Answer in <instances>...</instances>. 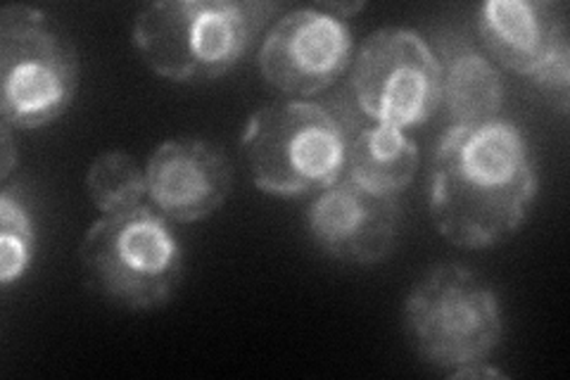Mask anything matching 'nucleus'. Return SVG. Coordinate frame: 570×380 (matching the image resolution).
Segmentation results:
<instances>
[{"label": "nucleus", "instance_id": "f257e3e1", "mask_svg": "<svg viewBox=\"0 0 570 380\" xmlns=\"http://www.w3.org/2000/svg\"><path fill=\"white\" fill-rule=\"evenodd\" d=\"M538 195V172L519 126L497 117L450 126L431 169L433 224L444 241L483 250L521 228Z\"/></svg>", "mask_w": 570, "mask_h": 380}, {"label": "nucleus", "instance_id": "f03ea898", "mask_svg": "<svg viewBox=\"0 0 570 380\" xmlns=\"http://www.w3.org/2000/svg\"><path fill=\"white\" fill-rule=\"evenodd\" d=\"M276 10L262 0H159L138 10L131 41L157 77L214 81L243 60Z\"/></svg>", "mask_w": 570, "mask_h": 380}, {"label": "nucleus", "instance_id": "7ed1b4c3", "mask_svg": "<svg viewBox=\"0 0 570 380\" xmlns=\"http://www.w3.org/2000/svg\"><path fill=\"white\" fill-rule=\"evenodd\" d=\"M83 283L117 310L167 306L184 279V250L165 214L148 205L102 214L79 245Z\"/></svg>", "mask_w": 570, "mask_h": 380}, {"label": "nucleus", "instance_id": "20e7f679", "mask_svg": "<svg viewBox=\"0 0 570 380\" xmlns=\"http://www.w3.org/2000/svg\"><path fill=\"white\" fill-rule=\"evenodd\" d=\"M347 140L343 121L324 105L278 100L249 115L240 148L262 193L302 197L343 178Z\"/></svg>", "mask_w": 570, "mask_h": 380}, {"label": "nucleus", "instance_id": "39448f33", "mask_svg": "<svg viewBox=\"0 0 570 380\" xmlns=\"http://www.w3.org/2000/svg\"><path fill=\"white\" fill-rule=\"evenodd\" d=\"M404 331L428 367L452 378L485 364L504 338V314L492 288L466 266H433L404 300Z\"/></svg>", "mask_w": 570, "mask_h": 380}, {"label": "nucleus", "instance_id": "423d86ee", "mask_svg": "<svg viewBox=\"0 0 570 380\" xmlns=\"http://www.w3.org/2000/svg\"><path fill=\"white\" fill-rule=\"evenodd\" d=\"M79 56L50 17L33 6L0 10V115L12 129L58 121L75 103Z\"/></svg>", "mask_w": 570, "mask_h": 380}, {"label": "nucleus", "instance_id": "0eeeda50", "mask_svg": "<svg viewBox=\"0 0 570 380\" xmlns=\"http://www.w3.org/2000/svg\"><path fill=\"white\" fill-rule=\"evenodd\" d=\"M360 110L379 124L414 129L442 105V71L433 48L412 29L373 31L356 50L350 77Z\"/></svg>", "mask_w": 570, "mask_h": 380}, {"label": "nucleus", "instance_id": "6e6552de", "mask_svg": "<svg viewBox=\"0 0 570 380\" xmlns=\"http://www.w3.org/2000/svg\"><path fill=\"white\" fill-rule=\"evenodd\" d=\"M352 31L321 6L299 8L269 29L259 48V71L278 94L309 98L324 94L352 62Z\"/></svg>", "mask_w": 570, "mask_h": 380}, {"label": "nucleus", "instance_id": "1a4fd4ad", "mask_svg": "<svg viewBox=\"0 0 570 380\" xmlns=\"http://www.w3.org/2000/svg\"><path fill=\"white\" fill-rule=\"evenodd\" d=\"M314 245L331 260L373 266L390 257L400 231L397 195L362 188L347 176L316 193L307 210Z\"/></svg>", "mask_w": 570, "mask_h": 380}, {"label": "nucleus", "instance_id": "9d476101", "mask_svg": "<svg viewBox=\"0 0 570 380\" xmlns=\"http://www.w3.org/2000/svg\"><path fill=\"white\" fill-rule=\"evenodd\" d=\"M146 178L153 205L176 224L207 220L234 191L230 159L203 138L159 143L148 157Z\"/></svg>", "mask_w": 570, "mask_h": 380}, {"label": "nucleus", "instance_id": "9b49d317", "mask_svg": "<svg viewBox=\"0 0 570 380\" xmlns=\"http://www.w3.org/2000/svg\"><path fill=\"white\" fill-rule=\"evenodd\" d=\"M478 36L492 62L530 77L568 43L566 10L547 0H488L478 10Z\"/></svg>", "mask_w": 570, "mask_h": 380}, {"label": "nucleus", "instance_id": "f8f14e48", "mask_svg": "<svg viewBox=\"0 0 570 380\" xmlns=\"http://www.w3.org/2000/svg\"><path fill=\"white\" fill-rule=\"evenodd\" d=\"M442 105L450 126L483 124L499 117L504 107V81L494 62L461 36L440 41Z\"/></svg>", "mask_w": 570, "mask_h": 380}, {"label": "nucleus", "instance_id": "ddd939ff", "mask_svg": "<svg viewBox=\"0 0 570 380\" xmlns=\"http://www.w3.org/2000/svg\"><path fill=\"white\" fill-rule=\"evenodd\" d=\"M419 169L416 143L404 129L371 121L347 140L345 174L354 184L381 195H400Z\"/></svg>", "mask_w": 570, "mask_h": 380}, {"label": "nucleus", "instance_id": "4468645a", "mask_svg": "<svg viewBox=\"0 0 570 380\" xmlns=\"http://www.w3.org/2000/svg\"><path fill=\"white\" fill-rule=\"evenodd\" d=\"M86 195L100 214H112L142 205L148 195L146 167L127 150L100 153L86 172Z\"/></svg>", "mask_w": 570, "mask_h": 380}, {"label": "nucleus", "instance_id": "2eb2a0df", "mask_svg": "<svg viewBox=\"0 0 570 380\" xmlns=\"http://www.w3.org/2000/svg\"><path fill=\"white\" fill-rule=\"evenodd\" d=\"M36 257V228L31 212L14 188L0 193V283L20 281Z\"/></svg>", "mask_w": 570, "mask_h": 380}, {"label": "nucleus", "instance_id": "dca6fc26", "mask_svg": "<svg viewBox=\"0 0 570 380\" xmlns=\"http://www.w3.org/2000/svg\"><path fill=\"white\" fill-rule=\"evenodd\" d=\"M528 79L566 115L570 105V43L559 46Z\"/></svg>", "mask_w": 570, "mask_h": 380}, {"label": "nucleus", "instance_id": "f3484780", "mask_svg": "<svg viewBox=\"0 0 570 380\" xmlns=\"http://www.w3.org/2000/svg\"><path fill=\"white\" fill-rule=\"evenodd\" d=\"M14 165H17V148L12 140V126L3 124L0 126V181H3V184L10 178Z\"/></svg>", "mask_w": 570, "mask_h": 380}, {"label": "nucleus", "instance_id": "a211bd4d", "mask_svg": "<svg viewBox=\"0 0 570 380\" xmlns=\"http://www.w3.org/2000/svg\"><path fill=\"white\" fill-rule=\"evenodd\" d=\"M324 8L326 12H331L333 17H337V20H350L352 14H356L360 12L362 8H364V3H352V6H347V3H326V6H321Z\"/></svg>", "mask_w": 570, "mask_h": 380}]
</instances>
